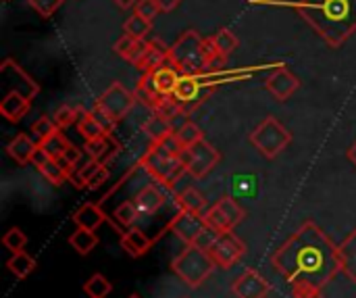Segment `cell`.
<instances>
[{
	"label": "cell",
	"instance_id": "cell-5",
	"mask_svg": "<svg viewBox=\"0 0 356 298\" xmlns=\"http://www.w3.org/2000/svg\"><path fill=\"white\" fill-rule=\"evenodd\" d=\"M179 77H181V71L167 61L154 71L142 73L136 94L142 96L148 107H152L154 111H161L171 100Z\"/></svg>",
	"mask_w": 356,
	"mask_h": 298
},
{
	"label": "cell",
	"instance_id": "cell-19",
	"mask_svg": "<svg viewBox=\"0 0 356 298\" xmlns=\"http://www.w3.org/2000/svg\"><path fill=\"white\" fill-rule=\"evenodd\" d=\"M35 142L27 136V134H17L8 144H6V152L13 161H17L19 165H27L31 163V157L35 152Z\"/></svg>",
	"mask_w": 356,
	"mask_h": 298
},
{
	"label": "cell",
	"instance_id": "cell-28",
	"mask_svg": "<svg viewBox=\"0 0 356 298\" xmlns=\"http://www.w3.org/2000/svg\"><path fill=\"white\" fill-rule=\"evenodd\" d=\"M209 42H211V46H213V50L225 61L234 50H238V38H236V33L229 29V27H221L215 36H211L209 38Z\"/></svg>",
	"mask_w": 356,
	"mask_h": 298
},
{
	"label": "cell",
	"instance_id": "cell-51",
	"mask_svg": "<svg viewBox=\"0 0 356 298\" xmlns=\"http://www.w3.org/2000/svg\"><path fill=\"white\" fill-rule=\"evenodd\" d=\"M127 298H140L138 295H131V297H127Z\"/></svg>",
	"mask_w": 356,
	"mask_h": 298
},
{
	"label": "cell",
	"instance_id": "cell-17",
	"mask_svg": "<svg viewBox=\"0 0 356 298\" xmlns=\"http://www.w3.org/2000/svg\"><path fill=\"white\" fill-rule=\"evenodd\" d=\"M144 134L148 136L150 144H161V142H167L169 138H173V127H171V121L165 113H159L154 111V115L144 123Z\"/></svg>",
	"mask_w": 356,
	"mask_h": 298
},
{
	"label": "cell",
	"instance_id": "cell-47",
	"mask_svg": "<svg viewBox=\"0 0 356 298\" xmlns=\"http://www.w3.org/2000/svg\"><path fill=\"white\" fill-rule=\"evenodd\" d=\"M106 180H108V169H106V167L102 165V167H100V169L96 171V175H94V178H92V180L88 182V188H90V190H96V188H100V186H102V184H104Z\"/></svg>",
	"mask_w": 356,
	"mask_h": 298
},
{
	"label": "cell",
	"instance_id": "cell-12",
	"mask_svg": "<svg viewBox=\"0 0 356 298\" xmlns=\"http://www.w3.org/2000/svg\"><path fill=\"white\" fill-rule=\"evenodd\" d=\"M0 77L4 79V84L10 86L8 92H19L29 100H33L40 94V86L13 58H4V63L0 65Z\"/></svg>",
	"mask_w": 356,
	"mask_h": 298
},
{
	"label": "cell",
	"instance_id": "cell-50",
	"mask_svg": "<svg viewBox=\"0 0 356 298\" xmlns=\"http://www.w3.org/2000/svg\"><path fill=\"white\" fill-rule=\"evenodd\" d=\"M346 157H348V161H350V163H353V165H355V167H356V142H355V144H353V146H350V148H348Z\"/></svg>",
	"mask_w": 356,
	"mask_h": 298
},
{
	"label": "cell",
	"instance_id": "cell-34",
	"mask_svg": "<svg viewBox=\"0 0 356 298\" xmlns=\"http://www.w3.org/2000/svg\"><path fill=\"white\" fill-rule=\"evenodd\" d=\"M111 290H113L111 282H108L104 276H100V274H94V276L83 284V292H86L90 298L108 297V295H111Z\"/></svg>",
	"mask_w": 356,
	"mask_h": 298
},
{
	"label": "cell",
	"instance_id": "cell-25",
	"mask_svg": "<svg viewBox=\"0 0 356 298\" xmlns=\"http://www.w3.org/2000/svg\"><path fill=\"white\" fill-rule=\"evenodd\" d=\"M134 203H136V209H138V213H140V217H142V215H154V213L163 207L165 198H163V194L159 192V188L146 186V188H142V190L136 194Z\"/></svg>",
	"mask_w": 356,
	"mask_h": 298
},
{
	"label": "cell",
	"instance_id": "cell-32",
	"mask_svg": "<svg viewBox=\"0 0 356 298\" xmlns=\"http://www.w3.org/2000/svg\"><path fill=\"white\" fill-rule=\"evenodd\" d=\"M69 244L79 253V255H88L94 251V246L98 244V238L92 230H83V228H77L71 238H69Z\"/></svg>",
	"mask_w": 356,
	"mask_h": 298
},
{
	"label": "cell",
	"instance_id": "cell-52",
	"mask_svg": "<svg viewBox=\"0 0 356 298\" xmlns=\"http://www.w3.org/2000/svg\"><path fill=\"white\" fill-rule=\"evenodd\" d=\"M4 2H8V0H4Z\"/></svg>",
	"mask_w": 356,
	"mask_h": 298
},
{
	"label": "cell",
	"instance_id": "cell-43",
	"mask_svg": "<svg viewBox=\"0 0 356 298\" xmlns=\"http://www.w3.org/2000/svg\"><path fill=\"white\" fill-rule=\"evenodd\" d=\"M63 0H29V6L44 19L52 17L58 8H60Z\"/></svg>",
	"mask_w": 356,
	"mask_h": 298
},
{
	"label": "cell",
	"instance_id": "cell-45",
	"mask_svg": "<svg viewBox=\"0 0 356 298\" xmlns=\"http://www.w3.org/2000/svg\"><path fill=\"white\" fill-rule=\"evenodd\" d=\"M217 238H219V234L207 226V228L198 234V238L194 240V246H198V249H202V251H211V246L215 244Z\"/></svg>",
	"mask_w": 356,
	"mask_h": 298
},
{
	"label": "cell",
	"instance_id": "cell-49",
	"mask_svg": "<svg viewBox=\"0 0 356 298\" xmlns=\"http://www.w3.org/2000/svg\"><path fill=\"white\" fill-rule=\"evenodd\" d=\"M119 8H131V6H136L138 4V0H113Z\"/></svg>",
	"mask_w": 356,
	"mask_h": 298
},
{
	"label": "cell",
	"instance_id": "cell-35",
	"mask_svg": "<svg viewBox=\"0 0 356 298\" xmlns=\"http://www.w3.org/2000/svg\"><path fill=\"white\" fill-rule=\"evenodd\" d=\"M217 207L221 209V213L225 215V219L229 221L232 228H236L244 219V209L232 196H223L221 201H217Z\"/></svg>",
	"mask_w": 356,
	"mask_h": 298
},
{
	"label": "cell",
	"instance_id": "cell-11",
	"mask_svg": "<svg viewBox=\"0 0 356 298\" xmlns=\"http://www.w3.org/2000/svg\"><path fill=\"white\" fill-rule=\"evenodd\" d=\"M244 242L232 232H225V234H219V238L215 240V244L211 246L209 255L213 257L215 265L221 267V269H229L234 267L242 257H244Z\"/></svg>",
	"mask_w": 356,
	"mask_h": 298
},
{
	"label": "cell",
	"instance_id": "cell-18",
	"mask_svg": "<svg viewBox=\"0 0 356 298\" xmlns=\"http://www.w3.org/2000/svg\"><path fill=\"white\" fill-rule=\"evenodd\" d=\"M342 274L356 284V230H353L340 244H338Z\"/></svg>",
	"mask_w": 356,
	"mask_h": 298
},
{
	"label": "cell",
	"instance_id": "cell-10",
	"mask_svg": "<svg viewBox=\"0 0 356 298\" xmlns=\"http://www.w3.org/2000/svg\"><path fill=\"white\" fill-rule=\"evenodd\" d=\"M186 152H188V157H186L188 173H190L192 178H196V180L207 178V175L219 165V161H221V152H219L213 144H209L207 140L194 144V146H192L190 150H186Z\"/></svg>",
	"mask_w": 356,
	"mask_h": 298
},
{
	"label": "cell",
	"instance_id": "cell-4",
	"mask_svg": "<svg viewBox=\"0 0 356 298\" xmlns=\"http://www.w3.org/2000/svg\"><path fill=\"white\" fill-rule=\"evenodd\" d=\"M171 138L161 144H150L146 155L140 159V167H144L150 178H154L165 188H173L184 173H188L186 159L179 150V146L173 140V146H169Z\"/></svg>",
	"mask_w": 356,
	"mask_h": 298
},
{
	"label": "cell",
	"instance_id": "cell-44",
	"mask_svg": "<svg viewBox=\"0 0 356 298\" xmlns=\"http://www.w3.org/2000/svg\"><path fill=\"white\" fill-rule=\"evenodd\" d=\"M134 13H138L140 17L148 19V21H154V17L161 13L156 0H138V4L134 6Z\"/></svg>",
	"mask_w": 356,
	"mask_h": 298
},
{
	"label": "cell",
	"instance_id": "cell-41",
	"mask_svg": "<svg viewBox=\"0 0 356 298\" xmlns=\"http://www.w3.org/2000/svg\"><path fill=\"white\" fill-rule=\"evenodd\" d=\"M2 244L10 251V253H21L27 244V236L19 230V228H10L4 238H2Z\"/></svg>",
	"mask_w": 356,
	"mask_h": 298
},
{
	"label": "cell",
	"instance_id": "cell-20",
	"mask_svg": "<svg viewBox=\"0 0 356 298\" xmlns=\"http://www.w3.org/2000/svg\"><path fill=\"white\" fill-rule=\"evenodd\" d=\"M86 150L92 159L100 161L102 165H106L117 152H119V144L115 142V138L111 134L102 136V138H96V140H88L86 142Z\"/></svg>",
	"mask_w": 356,
	"mask_h": 298
},
{
	"label": "cell",
	"instance_id": "cell-37",
	"mask_svg": "<svg viewBox=\"0 0 356 298\" xmlns=\"http://www.w3.org/2000/svg\"><path fill=\"white\" fill-rule=\"evenodd\" d=\"M38 144H42L46 150H48V155L52 157V159H60L63 157V152L67 150V146L71 144L60 132H56L54 136H50V138H46V140H42V142H38Z\"/></svg>",
	"mask_w": 356,
	"mask_h": 298
},
{
	"label": "cell",
	"instance_id": "cell-13",
	"mask_svg": "<svg viewBox=\"0 0 356 298\" xmlns=\"http://www.w3.org/2000/svg\"><path fill=\"white\" fill-rule=\"evenodd\" d=\"M207 228L202 215L196 213H188V211H179L167 226L169 232H173L179 240H184L186 244H194V240L198 238V234Z\"/></svg>",
	"mask_w": 356,
	"mask_h": 298
},
{
	"label": "cell",
	"instance_id": "cell-30",
	"mask_svg": "<svg viewBox=\"0 0 356 298\" xmlns=\"http://www.w3.org/2000/svg\"><path fill=\"white\" fill-rule=\"evenodd\" d=\"M6 267H8V272H10L17 280H25V278L35 269V261H33L25 251H21V253H13V257L8 259Z\"/></svg>",
	"mask_w": 356,
	"mask_h": 298
},
{
	"label": "cell",
	"instance_id": "cell-40",
	"mask_svg": "<svg viewBox=\"0 0 356 298\" xmlns=\"http://www.w3.org/2000/svg\"><path fill=\"white\" fill-rule=\"evenodd\" d=\"M31 132H33V136L38 138V142H42V140L54 136V134L60 132V130H58V125L54 123V119H50V117H40V119L31 125Z\"/></svg>",
	"mask_w": 356,
	"mask_h": 298
},
{
	"label": "cell",
	"instance_id": "cell-16",
	"mask_svg": "<svg viewBox=\"0 0 356 298\" xmlns=\"http://www.w3.org/2000/svg\"><path fill=\"white\" fill-rule=\"evenodd\" d=\"M29 102H31V100L25 98L23 94H19V92H8V94L2 98V102H0V115H2L6 121L17 123V121H21V119L27 115Z\"/></svg>",
	"mask_w": 356,
	"mask_h": 298
},
{
	"label": "cell",
	"instance_id": "cell-29",
	"mask_svg": "<svg viewBox=\"0 0 356 298\" xmlns=\"http://www.w3.org/2000/svg\"><path fill=\"white\" fill-rule=\"evenodd\" d=\"M173 140H175V144L179 146V150L184 152V150H190L194 144L202 142V140H204V134H202V130H200L194 121H186V123L173 134Z\"/></svg>",
	"mask_w": 356,
	"mask_h": 298
},
{
	"label": "cell",
	"instance_id": "cell-21",
	"mask_svg": "<svg viewBox=\"0 0 356 298\" xmlns=\"http://www.w3.org/2000/svg\"><path fill=\"white\" fill-rule=\"evenodd\" d=\"M73 221L77 224V228L96 232V230L106 221V215H104V211H102L98 205L86 203V205H81V207L73 213Z\"/></svg>",
	"mask_w": 356,
	"mask_h": 298
},
{
	"label": "cell",
	"instance_id": "cell-26",
	"mask_svg": "<svg viewBox=\"0 0 356 298\" xmlns=\"http://www.w3.org/2000/svg\"><path fill=\"white\" fill-rule=\"evenodd\" d=\"M113 50H115L119 56H123L127 63L138 65L140 58H142V54H144V50H146V40H134V38H129V36L123 33V36L115 42Z\"/></svg>",
	"mask_w": 356,
	"mask_h": 298
},
{
	"label": "cell",
	"instance_id": "cell-9",
	"mask_svg": "<svg viewBox=\"0 0 356 298\" xmlns=\"http://www.w3.org/2000/svg\"><path fill=\"white\" fill-rule=\"evenodd\" d=\"M225 77H229V73H223V75H219L215 71H211V73H181L171 98L177 107H184L188 102H196V100H200L202 92L209 94Z\"/></svg>",
	"mask_w": 356,
	"mask_h": 298
},
{
	"label": "cell",
	"instance_id": "cell-23",
	"mask_svg": "<svg viewBox=\"0 0 356 298\" xmlns=\"http://www.w3.org/2000/svg\"><path fill=\"white\" fill-rule=\"evenodd\" d=\"M77 130L81 134V138L88 142V140H96V138H102L106 134H111V130L98 119V115L94 111H83L77 119Z\"/></svg>",
	"mask_w": 356,
	"mask_h": 298
},
{
	"label": "cell",
	"instance_id": "cell-42",
	"mask_svg": "<svg viewBox=\"0 0 356 298\" xmlns=\"http://www.w3.org/2000/svg\"><path fill=\"white\" fill-rule=\"evenodd\" d=\"M102 167V163L100 161H96V159H90L81 169H79V173H77V180H75V186L77 188H88V182L96 175V171Z\"/></svg>",
	"mask_w": 356,
	"mask_h": 298
},
{
	"label": "cell",
	"instance_id": "cell-15",
	"mask_svg": "<svg viewBox=\"0 0 356 298\" xmlns=\"http://www.w3.org/2000/svg\"><path fill=\"white\" fill-rule=\"evenodd\" d=\"M265 88L275 96V100L284 102V100H288V98L300 88V79H298L292 71H288L286 65H280V67L267 77Z\"/></svg>",
	"mask_w": 356,
	"mask_h": 298
},
{
	"label": "cell",
	"instance_id": "cell-1",
	"mask_svg": "<svg viewBox=\"0 0 356 298\" xmlns=\"http://www.w3.org/2000/svg\"><path fill=\"white\" fill-rule=\"evenodd\" d=\"M271 265L294 298H323L325 286L342 272L338 246L315 221H305L271 255Z\"/></svg>",
	"mask_w": 356,
	"mask_h": 298
},
{
	"label": "cell",
	"instance_id": "cell-24",
	"mask_svg": "<svg viewBox=\"0 0 356 298\" xmlns=\"http://www.w3.org/2000/svg\"><path fill=\"white\" fill-rule=\"evenodd\" d=\"M169 61V48L161 46L159 42H146V50L140 58V63L136 65L142 73L154 71L156 67H161L163 63Z\"/></svg>",
	"mask_w": 356,
	"mask_h": 298
},
{
	"label": "cell",
	"instance_id": "cell-22",
	"mask_svg": "<svg viewBox=\"0 0 356 298\" xmlns=\"http://www.w3.org/2000/svg\"><path fill=\"white\" fill-rule=\"evenodd\" d=\"M150 246H152V240L142 230L131 228V230L123 232V236H121V249L129 257H142L150 251Z\"/></svg>",
	"mask_w": 356,
	"mask_h": 298
},
{
	"label": "cell",
	"instance_id": "cell-8",
	"mask_svg": "<svg viewBox=\"0 0 356 298\" xmlns=\"http://www.w3.org/2000/svg\"><path fill=\"white\" fill-rule=\"evenodd\" d=\"M290 142H292V134L275 117L263 119L250 134V144L267 159H275L280 152L288 148Z\"/></svg>",
	"mask_w": 356,
	"mask_h": 298
},
{
	"label": "cell",
	"instance_id": "cell-33",
	"mask_svg": "<svg viewBox=\"0 0 356 298\" xmlns=\"http://www.w3.org/2000/svg\"><path fill=\"white\" fill-rule=\"evenodd\" d=\"M202 219H204V224H207L211 230H215L217 234H225V232H232V230H234V228L229 226V221L225 219V215L221 213V209L217 207V203H215L213 207L207 209V213L202 215Z\"/></svg>",
	"mask_w": 356,
	"mask_h": 298
},
{
	"label": "cell",
	"instance_id": "cell-6",
	"mask_svg": "<svg viewBox=\"0 0 356 298\" xmlns=\"http://www.w3.org/2000/svg\"><path fill=\"white\" fill-rule=\"evenodd\" d=\"M136 100H138V94L136 92H129L123 84L113 81L98 96V100L94 102V109L92 111L98 115V119L108 130H113V125H117L119 121H123L129 115V111L136 107Z\"/></svg>",
	"mask_w": 356,
	"mask_h": 298
},
{
	"label": "cell",
	"instance_id": "cell-27",
	"mask_svg": "<svg viewBox=\"0 0 356 298\" xmlns=\"http://www.w3.org/2000/svg\"><path fill=\"white\" fill-rule=\"evenodd\" d=\"M175 203H177L179 211H188V213H196V215L207 213V198L196 188H186L184 192H179L175 196Z\"/></svg>",
	"mask_w": 356,
	"mask_h": 298
},
{
	"label": "cell",
	"instance_id": "cell-39",
	"mask_svg": "<svg viewBox=\"0 0 356 298\" xmlns=\"http://www.w3.org/2000/svg\"><path fill=\"white\" fill-rule=\"evenodd\" d=\"M115 217H117V221H119L121 226H125V228L134 226L136 219L140 217V213H138V209H136V203H134V201L121 203V205L117 207V211H115Z\"/></svg>",
	"mask_w": 356,
	"mask_h": 298
},
{
	"label": "cell",
	"instance_id": "cell-38",
	"mask_svg": "<svg viewBox=\"0 0 356 298\" xmlns=\"http://www.w3.org/2000/svg\"><path fill=\"white\" fill-rule=\"evenodd\" d=\"M81 115V109H75V107H69V104H63L56 113H54V123L58 125V130H67L69 125H73Z\"/></svg>",
	"mask_w": 356,
	"mask_h": 298
},
{
	"label": "cell",
	"instance_id": "cell-46",
	"mask_svg": "<svg viewBox=\"0 0 356 298\" xmlns=\"http://www.w3.org/2000/svg\"><path fill=\"white\" fill-rule=\"evenodd\" d=\"M50 159H52V157L48 155V150H46L42 144H38V146H35V152H33V157H31L33 167H38V169H40V167H42L44 163H48Z\"/></svg>",
	"mask_w": 356,
	"mask_h": 298
},
{
	"label": "cell",
	"instance_id": "cell-2",
	"mask_svg": "<svg viewBox=\"0 0 356 298\" xmlns=\"http://www.w3.org/2000/svg\"><path fill=\"white\" fill-rule=\"evenodd\" d=\"M296 10L332 46H342L356 29V0H300Z\"/></svg>",
	"mask_w": 356,
	"mask_h": 298
},
{
	"label": "cell",
	"instance_id": "cell-31",
	"mask_svg": "<svg viewBox=\"0 0 356 298\" xmlns=\"http://www.w3.org/2000/svg\"><path fill=\"white\" fill-rule=\"evenodd\" d=\"M152 31V21L140 17L138 13H134L125 23H123V33L134 38V40H146L148 33Z\"/></svg>",
	"mask_w": 356,
	"mask_h": 298
},
{
	"label": "cell",
	"instance_id": "cell-7",
	"mask_svg": "<svg viewBox=\"0 0 356 298\" xmlns=\"http://www.w3.org/2000/svg\"><path fill=\"white\" fill-rule=\"evenodd\" d=\"M215 267L217 265L209 251H202L194 244H186V249L171 263L175 276L190 288H198L200 284H204V280L213 274Z\"/></svg>",
	"mask_w": 356,
	"mask_h": 298
},
{
	"label": "cell",
	"instance_id": "cell-36",
	"mask_svg": "<svg viewBox=\"0 0 356 298\" xmlns=\"http://www.w3.org/2000/svg\"><path fill=\"white\" fill-rule=\"evenodd\" d=\"M40 173L52 184V186H63L69 180V173L60 167V163L56 159H50L48 163H44L40 167Z\"/></svg>",
	"mask_w": 356,
	"mask_h": 298
},
{
	"label": "cell",
	"instance_id": "cell-3",
	"mask_svg": "<svg viewBox=\"0 0 356 298\" xmlns=\"http://www.w3.org/2000/svg\"><path fill=\"white\" fill-rule=\"evenodd\" d=\"M169 63L181 73H202L204 69L221 67L223 58L213 50L209 38H200L198 31H184L173 46H169Z\"/></svg>",
	"mask_w": 356,
	"mask_h": 298
},
{
	"label": "cell",
	"instance_id": "cell-14",
	"mask_svg": "<svg viewBox=\"0 0 356 298\" xmlns=\"http://www.w3.org/2000/svg\"><path fill=\"white\" fill-rule=\"evenodd\" d=\"M269 290H271L269 282L257 269H246L232 284V292L238 298H267Z\"/></svg>",
	"mask_w": 356,
	"mask_h": 298
},
{
	"label": "cell",
	"instance_id": "cell-48",
	"mask_svg": "<svg viewBox=\"0 0 356 298\" xmlns=\"http://www.w3.org/2000/svg\"><path fill=\"white\" fill-rule=\"evenodd\" d=\"M179 2H181V0H156V4H159V8H161L163 13H169V10H173V8H177Z\"/></svg>",
	"mask_w": 356,
	"mask_h": 298
}]
</instances>
